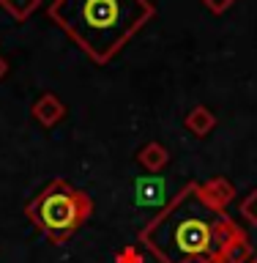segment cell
<instances>
[{
    "label": "cell",
    "mask_w": 257,
    "mask_h": 263,
    "mask_svg": "<svg viewBox=\"0 0 257 263\" xmlns=\"http://www.w3.org/2000/svg\"><path fill=\"white\" fill-rule=\"evenodd\" d=\"M238 230L227 209L211 200L203 184L189 181L140 230V244L159 263H211L225 255Z\"/></svg>",
    "instance_id": "cell-1"
},
{
    "label": "cell",
    "mask_w": 257,
    "mask_h": 263,
    "mask_svg": "<svg viewBox=\"0 0 257 263\" xmlns=\"http://www.w3.org/2000/svg\"><path fill=\"white\" fill-rule=\"evenodd\" d=\"M47 16L96 66H107L156 16L151 0H52Z\"/></svg>",
    "instance_id": "cell-2"
},
{
    "label": "cell",
    "mask_w": 257,
    "mask_h": 263,
    "mask_svg": "<svg viewBox=\"0 0 257 263\" xmlns=\"http://www.w3.org/2000/svg\"><path fill=\"white\" fill-rule=\"evenodd\" d=\"M25 214L52 244H63L90 219L93 200L66 178H52L25 205Z\"/></svg>",
    "instance_id": "cell-3"
},
{
    "label": "cell",
    "mask_w": 257,
    "mask_h": 263,
    "mask_svg": "<svg viewBox=\"0 0 257 263\" xmlns=\"http://www.w3.org/2000/svg\"><path fill=\"white\" fill-rule=\"evenodd\" d=\"M33 118H36L41 126H55V123L63 121L66 115V104L57 99L55 93H41L36 99V104H33Z\"/></svg>",
    "instance_id": "cell-4"
},
{
    "label": "cell",
    "mask_w": 257,
    "mask_h": 263,
    "mask_svg": "<svg viewBox=\"0 0 257 263\" xmlns=\"http://www.w3.org/2000/svg\"><path fill=\"white\" fill-rule=\"evenodd\" d=\"M184 126L192 132L194 137H205V135H211L213 126H216V115H213L205 104H197V107H192V110L186 112Z\"/></svg>",
    "instance_id": "cell-5"
},
{
    "label": "cell",
    "mask_w": 257,
    "mask_h": 263,
    "mask_svg": "<svg viewBox=\"0 0 257 263\" xmlns=\"http://www.w3.org/2000/svg\"><path fill=\"white\" fill-rule=\"evenodd\" d=\"M137 162L143 164V167L148 173H159L167 167V162H170V151L164 148L162 143H148L140 148V154H137Z\"/></svg>",
    "instance_id": "cell-6"
},
{
    "label": "cell",
    "mask_w": 257,
    "mask_h": 263,
    "mask_svg": "<svg viewBox=\"0 0 257 263\" xmlns=\"http://www.w3.org/2000/svg\"><path fill=\"white\" fill-rule=\"evenodd\" d=\"M252 258H254V252H252L249 236H246V230H238V233L233 236V241L227 244L222 260H227V263H249Z\"/></svg>",
    "instance_id": "cell-7"
},
{
    "label": "cell",
    "mask_w": 257,
    "mask_h": 263,
    "mask_svg": "<svg viewBox=\"0 0 257 263\" xmlns=\"http://www.w3.org/2000/svg\"><path fill=\"white\" fill-rule=\"evenodd\" d=\"M203 189L208 192V197L211 200H216L222 209H227L230 203H233V197H235V186L230 184L227 178H222V176H213V178H208L203 184Z\"/></svg>",
    "instance_id": "cell-8"
},
{
    "label": "cell",
    "mask_w": 257,
    "mask_h": 263,
    "mask_svg": "<svg viewBox=\"0 0 257 263\" xmlns=\"http://www.w3.org/2000/svg\"><path fill=\"white\" fill-rule=\"evenodd\" d=\"M41 6V0H0V8L8 11L16 22H25Z\"/></svg>",
    "instance_id": "cell-9"
},
{
    "label": "cell",
    "mask_w": 257,
    "mask_h": 263,
    "mask_svg": "<svg viewBox=\"0 0 257 263\" xmlns=\"http://www.w3.org/2000/svg\"><path fill=\"white\" fill-rule=\"evenodd\" d=\"M241 217L246 222H252V225H257V189H252L241 200Z\"/></svg>",
    "instance_id": "cell-10"
},
{
    "label": "cell",
    "mask_w": 257,
    "mask_h": 263,
    "mask_svg": "<svg viewBox=\"0 0 257 263\" xmlns=\"http://www.w3.org/2000/svg\"><path fill=\"white\" fill-rule=\"evenodd\" d=\"M233 3H235V0H203V6L208 8L211 14H225Z\"/></svg>",
    "instance_id": "cell-11"
},
{
    "label": "cell",
    "mask_w": 257,
    "mask_h": 263,
    "mask_svg": "<svg viewBox=\"0 0 257 263\" xmlns=\"http://www.w3.org/2000/svg\"><path fill=\"white\" fill-rule=\"evenodd\" d=\"M115 263H143V255L137 252V247H126V250H121Z\"/></svg>",
    "instance_id": "cell-12"
},
{
    "label": "cell",
    "mask_w": 257,
    "mask_h": 263,
    "mask_svg": "<svg viewBox=\"0 0 257 263\" xmlns=\"http://www.w3.org/2000/svg\"><path fill=\"white\" fill-rule=\"evenodd\" d=\"M6 74H8V61H6L3 55H0V80H3Z\"/></svg>",
    "instance_id": "cell-13"
},
{
    "label": "cell",
    "mask_w": 257,
    "mask_h": 263,
    "mask_svg": "<svg viewBox=\"0 0 257 263\" xmlns=\"http://www.w3.org/2000/svg\"><path fill=\"white\" fill-rule=\"evenodd\" d=\"M211 263H227V260H222V258H216V260H211Z\"/></svg>",
    "instance_id": "cell-14"
},
{
    "label": "cell",
    "mask_w": 257,
    "mask_h": 263,
    "mask_svg": "<svg viewBox=\"0 0 257 263\" xmlns=\"http://www.w3.org/2000/svg\"><path fill=\"white\" fill-rule=\"evenodd\" d=\"M249 263H257V255H254V258H252V260H249Z\"/></svg>",
    "instance_id": "cell-15"
}]
</instances>
